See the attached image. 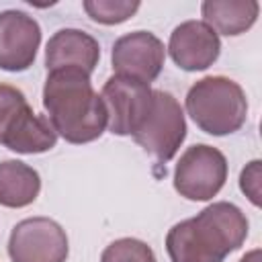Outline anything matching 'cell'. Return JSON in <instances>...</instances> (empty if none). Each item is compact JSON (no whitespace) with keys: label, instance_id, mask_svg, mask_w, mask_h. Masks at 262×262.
Masks as SVG:
<instances>
[{"label":"cell","instance_id":"277c9868","mask_svg":"<svg viewBox=\"0 0 262 262\" xmlns=\"http://www.w3.org/2000/svg\"><path fill=\"white\" fill-rule=\"evenodd\" d=\"M57 133L45 115L33 113L25 94L0 84V145L14 154H43L53 149Z\"/></svg>","mask_w":262,"mask_h":262},{"label":"cell","instance_id":"8fae6325","mask_svg":"<svg viewBox=\"0 0 262 262\" xmlns=\"http://www.w3.org/2000/svg\"><path fill=\"white\" fill-rule=\"evenodd\" d=\"M219 51V35L203 20H184L170 33L168 53L184 72L207 70L217 61Z\"/></svg>","mask_w":262,"mask_h":262},{"label":"cell","instance_id":"ba28073f","mask_svg":"<svg viewBox=\"0 0 262 262\" xmlns=\"http://www.w3.org/2000/svg\"><path fill=\"white\" fill-rule=\"evenodd\" d=\"M151 88L143 82L111 76L100 92L108 115V131L113 135H133L151 106Z\"/></svg>","mask_w":262,"mask_h":262},{"label":"cell","instance_id":"7a4b0ae2","mask_svg":"<svg viewBox=\"0 0 262 262\" xmlns=\"http://www.w3.org/2000/svg\"><path fill=\"white\" fill-rule=\"evenodd\" d=\"M248 237V219L227 201L205 207L190 219L172 225L166 233L170 262H223Z\"/></svg>","mask_w":262,"mask_h":262},{"label":"cell","instance_id":"3957f363","mask_svg":"<svg viewBox=\"0 0 262 262\" xmlns=\"http://www.w3.org/2000/svg\"><path fill=\"white\" fill-rule=\"evenodd\" d=\"M184 102L194 125L215 137L239 131L248 119L244 88L225 76H207L196 80L188 88Z\"/></svg>","mask_w":262,"mask_h":262},{"label":"cell","instance_id":"ac0fdd59","mask_svg":"<svg viewBox=\"0 0 262 262\" xmlns=\"http://www.w3.org/2000/svg\"><path fill=\"white\" fill-rule=\"evenodd\" d=\"M239 262H260V250L256 248V250L248 252L246 256H242V260H239Z\"/></svg>","mask_w":262,"mask_h":262},{"label":"cell","instance_id":"8992f818","mask_svg":"<svg viewBox=\"0 0 262 262\" xmlns=\"http://www.w3.org/2000/svg\"><path fill=\"white\" fill-rule=\"evenodd\" d=\"M227 180L225 156L207 143L190 145L174 168V188L188 201L213 199Z\"/></svg>","mask_w":262,"mask_h":262},{"label":"cell","instance_id":"7c38bea8","mask_svg":"<svg viewBox=\"0 0 262 262\" xmlns=\"http://www.w3.org/2000/svg\"><path fill=\"white\" fill-rule=\"evenodd\" d=\"M100 59L98 41L80 29H59L45 45V68L47 72L59 68H80L88 74L94 72Z\"/></svg>","mask_w":262,"mask_h":262},{"label":"cell","instance_id":"9a60e30c","mask_svg":"<svg viewBox=\"0 0 262 262\" xmlns=\"http://www.w3.org/2000/svg\"><path fill=\"white\" fill-rule=\"evenodd\" d=\"M137 0H84V12L100 25H119L129 20L139 10Z\"/></svg>","mask_w":262,"mask_h":262},{"label":"cell","instance_id":"52a82bcc","mask_svg":"<svg viewBox=\"0 0 262 262\" xmlns=\"http://www.w3.org/2000/svg\"><path fill=\"white\" fill-rule=\"evenodd\" d=\"M70 254L66 229L49 217L18 221L8 237L12 262H66Z\"/></svg>","mask_w":262,"mask_h":262},{"label":"cell","instance_id":"4fadbf2b","mask_svg":"<svg viewBox=\"0 0 262 262\" xmlns=\"http://www.w3.org/2000/svg\"><path fill=\"white\" fill-rule=\"evenodd\" d=\"M260 4L256 0H205L201 4L203 23L217 35L235 37L246 33L258 18Z\"/></svg>","mask_w":262,"mask_h":262},{"label":"cell","instance_id":"5bb4252c","mask_svg":"<svg viewBox=\"0 0 262 262\" xmlns=\"http://www.w3.org/2000/svg\"><path fill=\"white\" fill-rule=\"evenodd\" d=\"M41 192V176L39 172L20 162V160H4L0 162V205L10 209H20L31 203Z\"/></svg>","mask_w":262,"mask_h":262},{"label":"cell","instance_id":"6da1fadb","mask_svg":"<svg viewBox=\"0 0 262 262\" xmlns=\"http://www.w3.org/2000/svg\"><path fill=\"white\" fill-rule=\"evenodd\" d=\"M43 108L55 133L68 143H90L98 139L108 125L104 102L92 88L90 74L80 68L47 72Z\"/></svg>","mask_w":262,"mask_h":262},{"label":"cell","instance_id":"2e32d148","mask_svg":"<svg viewBox=\"0 0 262 262\" xmlns=\"http://www.w3.org/2000/svg\"><path fill=\"white\" fill-rule=\"evenodd\" d=\"M100 262H158L154 250L137 237H121L111 242L102 254Z\"/></svg>","mask_w":262,"mask_h":262},{"label":"cell","instance_id":"5b68a950","mask_svg":"<svg viewBox=\"0 0 262 262\" xmlns=\"http://www.w3.org/2000/svg\"><path fill=\"white\" fill-rule=\"evenodd\" d=\"M131 137L158 162H170L186 137L184 111L174 94L154 90L149 113Z\"/></svg>","mask_w":262,"mask_h":262},{"label":"cell","instance_id":"30bf717a","mask_svg":"<svg viewBox=\"0 0 262 262\" xmlns=\"http://www.w3.org/2000/svg\"><path fill=\"white\" fill-rule=\"evenodd\" d=\"M41 43L39 23L23 10L0 12V70L25 72L33 66Z\"/></svg>","mask_w":262,"mask_h":262},{"label":"cell","instance_id":"e0dca14e","mask_svg":"<svg viewBox=\"0 0 262 262\" xmlns=\"http://www.w3.org/2000/svg\"><path fill=\"white\" fill-rule=\"evenodd\" d=\"M260 160H252L239 174V188L254 207H260Z\"/></svg>","mask_w":262,"mask_h":262},{"label":"cell","instance_id":"9c48e42d","mask_svg":"<svg viewBox=\"0 0 262 262\" xmlns=\"http://www.w3.org/2000/svg\"><path fill=\"white\" fill-rule=\"evenodd\" d=\"M166 59L164 43L149 31H133L119 37L113 43L111 61L117 76H125L149 86L154 82Z\"/></svg>","mask_w":262,"mask_h":262}]
</instances>
